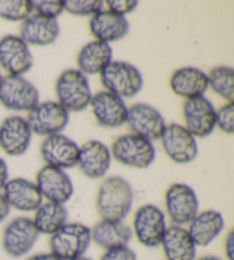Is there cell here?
Segmentation results:
<instances>
[{
  "mask_svg": "<svg viewBox=\"0 0 234 260\" xmlns=\"http://www.w3.org/2000/svg\"><path fill=\"white\" fill-rule=\"evenodd\" d=\"M32 67L30 46L19 35H6L0 39V69L12 76H23Z\"/></svg>",
  "mask_w": 234,
  "mask_h": 260,
  "instance_id": "obj_13",
  "label": "cell"
},
{
  "mask_svg": "<svg viewBox=\"0 0 234 260\" xmlns=\"http://www.w3.org/2000/svg\"><path fill=\"white\" fill-rule=\"evenodd\" d=\"M31 131L26 118L22 116H10L0 125V147L10 156H22L28 151L32 141Z\"/></svg>",
  "mask_w": 234,
  "mask_h": 260,
  "instance_id": "obj_19",
  "label": "cell"
},
{
  "mask_svg": "<svg viewBox=\"0 0 234 260\" xmlns=\"http://www.w3.org/2000/svg\"><path fill=\"white\" fill-rule=\"evenodd\" d=\"M33 11L35 14L56 19L64 12L63 0H43V2H33Z\"/></svg>",
  "mask_w": 234,
  "mask_h": 260,
  "instance_id": "obj_33",
  "label": "cell"
},
{
  "mask_svg": "<svg viewBox=\"0 0 234 260\" xmlns=\"http://www.w3.org/2000/svg\"><path fill=\"white\" fill-rule=\"evenodd\" d=\"M105 91L121 99H130L142 91L144 79L137 67L126 61L115 60L100 74Z\"/></svg>",
  "mask_w": 234,
  "mask_h": 260,
  "instance_id": "obj_4",
  "label": "cell"
},
{
  "mask_svg": "<svg viewBox=\"0 0 234 260\" xmlns=\"http://www.w3.org/2000/svg\"><path fill=\"white\" fill-rule=\"evenodd\" d=\"M10 180V172H8V165L6 160L3 157H0V192L3 191L4 187Z\"/></svg>",
  "mask_w": 234,
  "mask_h": 260,
  "instance_id": "obj_37",
  "label": "cell"
},
{
  "mask_svg": "<svg viewBox=\"0 0 234 260\" xmlns=\"http://www.w3.org/2000/svg\"><path fill=\"white\" fill-rule=\"evenodd\" d=\"M100 260H137V255L129 246H120V248L105 250Z\"/></svg>",
  "mask_w": 234,
  "mask_h": 260,
  "instance_id": "obj_35",
  "label": "cell"
},
{
  "mask_svg": "<svg viewBox=\"0 0 234 260\" xmlns=\"http://www.w3.org/2000/svg\"><path fill=\"white\" fill-rule=\"evenodd\" d=\"M113 57V49L111 45L93 40L84 45L76 57L78 70L85 76L100 75Z\"/></svg>",
  "mask_w": 234,
  "mask_h": 260,
  "instance_id": "obj_27",
  "label": "cell"
},
{
  "mask_svg": "<svg viewBox=\"0 0 234 260\" xmlns=\"http://www.w3.org/2000/svg\"><path fill=\"white\" fill-rule=\"evenodd\" d=\"M34 182L45 202L65 205L73 196V182L64 170L45 165L38 171Z\"/></svg>",
  "mask_w": 234,
  "mask_h": 260,
  "instance_id": "obj_12",
  "label": "cell"
},
{
  "mask_svg": "<svg viewBox=\"0 0 234 260\" xmlns=\"http://www.w3.org/2000/svg\"><path fill=\"white\" fill-rule=\"evenodd\" d=\"M224 254L226 260H234V232L229 231L224 240Z\"/></svg>",
  "mask_w": 234,
  "mask_h": 260,
  "instance_id": "obj_36",
  "label": "cell"
},
{
  "mask_svg": "<svg viewBox=\"0 0 234 260\" xmlns=\"http://www.w3.org/2000/svg\"><path fill=\"white\" fill-rule=\"evenodd\" d=\"M126 124L132 133L151 142L159 140L167 125L163 114L148 103H135L129 107Z\"/></svg>",
  "mask_w": 234,
  "mask_h": 260,
  "instance_id": "obj_14",
  "label": "cell"
},
{
  "mask_svg": "<svg viewBox=\"0 0 234 260\" xmlns=\"http://www.w3.org/2000/svg\"><path fill=\"white\" fill-rule=\"evenodd\" d=\"M166 260H194L197 245L185 227L168 226L160 244Z\"/></svg>",
  "mask_w": 234,
  "mask_h": 260,
  "instance_id": "obj_25",
  "label": "cell"
},
{
  "mask_svg": "<svg viewBox=\"0 0 234 260\" xmlns=\"http://www.w3.org/2000/svg\"><path fill=\"white\" fill-rule=\"evenodd\" d=\"M89 107L96 122L103 127L115 128L126 124L128 107L124 99L113 93L104 89L93 94Z\"/></svg>",
  "mask_w": 234,
  "mask_h": 260,
  "instance_id": "obj_17",
  "label": "cell"
},
{
  "mask_svg": "<svg viewBox=\"0 0 234 260\" xmlns=\"http://www.w3.org/2000/svg\"><path fill=\"white\" fill-rule=\"evenodd\" d=\"M105 4L110 12L125 17L136 10L138 6V2L136 0H107Z\"/></svg>",
  "mask_w": 234,
  "mask_h": 260,
  "instance_id": "obj_34",
  "label": "cell"
},
{
  "mask_svg": "<svg viewBox=\"0 0 234 260\" xmlns=\"http://www.w3.org/2000/svg\"><path fill=\"white\" fill-rule=\"evenodd\" d=\"M225 228L223 214L216 210L199 211L187 225V232L197 248H206L222 234Z\"/></svg>",
  "mask_w": 234,
  "mask_h": 260,
  "instance_id": "obj_22",
  "label": "cell"
},
{
  "mask_svg": "<svg viewBox=\"0 0 234 260\" xmlns=\"http://www.w3.org/2000/svg\"><path fill=\"white\" fill-rule=\"evenodd\" d=\"M79 149L80 147L74 140L60 133L45 138L40 146V154L46 165L65 171L76 167Z\"/></svg>",
  "mask_w": 234,
  "mask_h": 260,
  "instance_id": "obj_16",
  "label": "cell"
},
{
  "mask_svg": "<svg viewBox=\"0 0 234 260\" xmlns=\"http://www.w3.org/2000/svg\"><path fill=\"white\" fill-rule=\"evenodd\" d=\"M39 236L32 218L16 217L4 228L2 248L4 252L12 258H23L33 250Z\"/></svg>",
  "mask_w": 234,
  "mask_h": 260,
  "instance_id": "obj_9",
  "label": "cell"
},
{
  "mask_svg": "<svg viewBox=\"0 0 234 260\" xmlns=\"http://www.w3.org/2000/svg\"><path fill=\"white\" fill-rule=\"evenodd\" d=\"M208 87L226 102L234 100V70L232 67L218 66L208 74Z\"/></svg>",
  "mask_w": 234,
  "mask_h": 260,
  "instance_id": "obj_29",
  "label": "cell"
},
{
  "mask_svg": "<svg viewBox=\"0 0 234 260\" xmlns=\"http://www.w3.org/2000/svg\"><path fill=\"white\" fill-rule=\"evenodd\" d=\"M64 12L73 16H94L103 10L104 3L100 0H65Z\"/></svg>",
  "mask_w": 234,
  "mask_h": 260,
  "instance_id": "obj_31",
  "label": "cell"
},
{
  "mask_svg": "<svg viewBox=\"0 0 234 260\" xmlns=\"http://www.w3.org/2000/svg\"><path fill=\"white\" fill-rule=\"evenodd\" d=\"M110 148L100 140H89L80 146L76 167L85 177L92 180L104 178L111 168Z\"/></svg>",
  "mask_w": 234,
  "mask_h": 260,
  "instance_id": "obj_18",
  "label": "cell"
},
{
  "mask_svg": "<svg viewBox=\"0 0 234 260\" xmlns=\"http://www.w3.org/2000/svg\"><path fill=\"white\" fill-rule=\"evenodd\" d=\"M40 102V93L23 76H3L0 80V105L6 109L30 113Z\"/></svg>",
  "mask_w": 234,
  "mask_h": 260,
  "instance_id": "obj_8",
  "label": "cell"
},
{
  "mask_svg": "<svg viewBox=\"0 0 234 260\" xmlns=\"http://www.w3.org/2000/svg\"><path fill=\"white\" fill-rule=\"evenodd\" d=\"M11 213V208L8 206L6 200L4 199L2 192H0V225L6 220Z\"/></svg>",
  "mask_w": 234,
  "mask_h": 260,
  "instance_id": "obj_38",
  "label": "cell"
},
{
  "mask_svg": "<svg viewBox=\"0 0 234 260\" xmlns=\"http://www.w3.org/2000/svg\"><path fill=\"white\" fill-rule=\"evenodd\" d=\"M55 93L57 102L69 114L87 109L93 96L87 76L78 69H66L58 76Z\"/></svg>",
  "mask_w": 234,
  "mask_h": 260,
  "instance_id": "obj_2",
  "label": "cell"
},
{
  "mask_svg": "<svg viewBox=\"0 0 234 260\" xmlns=\"http://www.w3.org/2000/svg\"><path fill=\"white\" fill-rule=\"evenodd\" d=\"M31 0H0V17L11 22H23L33 14Z\"/></svg>",
  "mask_w": 234,
  "mask_h": 260,
  "instance_id": "obj_30",
  "label": "cell"
},
{
  "mask_svg": "<svg viewBox=\"0 0 234 260\" xmlns=\"http://www.w3.org/2000/svg\"><path fill=\"white\" fill-rule=\"evenodd\" d=\"M112 158L134 169H147L155 159V148L151 141L134 133L120 136L110 148Z\"/></svg>",
  "mask_w": 234,
  "mask_h": 260,
  "instance_id": "obj_6",
  "label": "cell"
},
{
  "mask_svg": "<svg viewBox=\"0 0 234 260\" xmlns=\"http://www.w3.org/2000/svg\"><path fill=\"white\" fill-rule=\"evenodd\" d=\"M169 86L174 94L185 100L205 96L208 89V77L204 70L196 67H183L170 76Z\"/></svg>",
  "mask_w": 234,
  "mask_h": 260,
  "instance_id": "obj_24",
  "label": "cell"
},
{
  "mask_svg": "<svg viewBox=\"0 0 234 260\" xmlns=\"http://www.w3.org/2000/svg\"><path fill=\"white\" fill-rule=\"evenodd\" d=\"M75 260H93V259H91V258H87L86 255H85V257H82V258H79V259H75Z\"/></svg>",
  "mask_w": 234,
  "mask_h": 260,
  "instance_id": "obj_41",
  "label": "cell"
},
{
  "mask_svg": "<svg viewBox=\"0 0 234 260\" xmlns=\"http://www.w3.org/2000/svg\"><path fill=\"white\" fill-rule=\"evenodd\" d=\"M130 228L139 244L146 248H157L160 246L168 228L167 217L158 205L144 204L135 211Z\"/></svg>",
  "mask_w": 234,
  "mask_h": 260,
  "instance_id": "obj_5",
  "label": "cell"
},
{
  "mask_svg": "<svg viewBox=\"0 0 234 260\" xmlns=\"http://www.w3.org/2000/svg\"><path fill=\"white\" fill-rule=\"evenodd\" d=\"M160 140L166 155L176 164L192 163L199 154L197 138L182 124L170 123L166 125Z\"/></svg>",
  "mask_w": 234,
  "mask_h": 260,
  "instance_id": "obj_11",
  "label": "cell"
},
{
  "mask_svg": "<svg viewBox=\"0 0 234 260\" xmlns=\"http://www.w3.org/2000/svg\"><path fill=\"white\" fill-rule=\"evenodd\" d=\"M69 220V211L64 204L43 202L33 212L32 221L40 235L52 236Z\"/></svg>",
  "mask_w": 234,
  "mask_h": 260,
  "instance_id": "obj_28",
  "label": "cell"
},
{
  "mask_svg": "<svg viewBox=\"0 0 234 260\" xmlns=\"http://www.w3.org/2000/svg\"><path fill=\"white\" fill-rule=\"evenodd\" d=\"M2 194L11 210L24 213L34 212L44 202L35 182L25 178L10 179Z\"/></svg>",
  "mask_w": 234,
  "mask_h": 260,
  "instance_id": "obj_20",
  "label": "cell"
},
{
  "mask_svg": "<svg viewBox=\"0 0 234 260\" xmlns=\"http://www.w3.org/2000/svg\"><path fill=\"white\" fill-rule=\"evenodd\" d=\"M216 126L225 134H233L234 131V103L226 102L216 109Z\"/></svg>",
  "mask_w": 234,
  "mask_h": 260,
  "instance_id": "obj_32",
  "label": "cell"
},
{
  "mask_svg": "<svg viewBox=\"0 0 234 260\" xmlns=\"http://www.w3.org/2000/svg\"><path fill=\"white\" fill-rule=\"evenodd\" d=\"M2 78H3V75H2V70H0V80H2Z\"/></svg>",
  "mask_w": 234,
  "mask_h": 260,
  "instance_id": "obj_42",
  "label": "cell"
},
{
  "mask_svg": "<svg viewBox=\"0 0 234 260\" xmlns=\"http://www.w3.org/2000/svg\"><path fill=\"white\" fill-rule=\"evenodd\" d=\"M69 120V113L57 101L39 102L26 117L32 133L45 138L62 133Z\"/></svg>",
  "mask_w": 234,
  "mask_h": 260,
  "instance_id": "obj_10",
  "label": "cell"
},
{
  "mask_svg": "<svg viewBox=\"0 0 234 260\" xmlns=\"http://www.w3.org/2000/svg\"><path fill=\"white\" fill-rule=\"evenodd\" d=\"M60 34L61 26L56 19L33 13L22 22L19 36L29 46H47L55 43Z\"/></svg>",
  "mask_w": 234,
  "mask_h": 260,
  "instance_id": "obj_21",
  "label": "cell"
},
{
  "mask_svg": "<svg viewBox=\"0 0 234 260\" xmlns=\"http://www.w3.org/2000/svg\"><path fill=\"white\" fill-rule=\"evenodd\" d=\"M91 244V227L83 222H66L51 236L49 252L61 260H75L85 257Z\"/></svg>",
  "mask_w": 234,
  "mask_h": 260,
  "instance_id": "obj_3",
  "label": "cell"
},
{
  "mask_svg": "<svg viewBox=\"0 0 234 260\" xmlns=\"http://www.w3.org/2000/svg\"><path fill=\"white\" fill-rule=\"evenodd\" d=\"M25 260H61L60 258H57L55 254H53L52 252H43V253H35L30 255V257L26 258Z\"/></svg>",
  "mask_w": 234,
  "mask_h": 260,
  "instance_id": "obj_39",
  "label": "cell"
},
{
  "mask_svg": "<svg viewBox=\"0 0 234 260\" xmlns=\"http://www.w3.org/2000/svg\"><path fill=\"white\" fill-rule=\"evenodd\" d=\"M89 31L95 40L111 44L124 39L129 32V22L125 16L102 10L91 17Z\"/></svg>",
  "mask_w": 234,
  "mask_h": 260,
  "instance_id": "obj_23",
  "label": "cell"
},
{
  "mask_svg": "<svg viewBox=\"0 0 234 260\" xmlns=\"http://www.w3.org/2000/svg\"><path fill=\"white\" fill-rule=\"evenodd\" d=\"M134 200V189L128 180L119 176L107 177L96 192V211L101 220L125 221L132 211Z\"/></svg>",
  "mask_w": 234,
  "mask_h": 260,
  "instance_id": "obj_1",
  "label": "cell"
},
{
  "mask_svg": "<svg viewBox=\"0 0 234 260\" xmlns=\"http://www.w3.org/2000/svg\"><path fill=\"white\" fill-rule=\"evenodd\" d=\"M91 233L92 243H95L104 251L128 246L133 239L132 228L125 221L100 220L91 228Z\"/></svg>",
  "mask_w": 234,
  "mask_h": 260,
  "instance_id": "obj_26",
  "label": "cell"
},
{
  "mask_svg": "<svg viewBox=\"0 0 234 260\" xmlns=\"http://www.w3.org/2000/svg\"><path fill=\"white\" fill-rule=\"evenodd\" d=\"M199 211V199L191 186L176 182L166 190L164 212L172 225L185 227Z\"/></svg>",
  "mask_w": 234,
  "mask_h": 260,
  "instance_id": "obj_7",
  "label": "cell"
},
{
  "mask_svg": "<svg viewBox=\"0 0 234 260\" xmlns=\"http://www.w3.org/2000/svg\"><path fill=\"white\" fill-rule=\"evenodd\" d=\"M184 126L194 138H207L216 127V109L205 96L185 100L183 105Z\"/></svg>",
  "mask_w": 234,
  "mask_h": 260,
  "instance_id": "obj_15",
  "label": "cell"
},
{
  "mask_svg": "<svg viewBox=\"0 0 234 260\" xmlns=\"http://www.w3.org/2000/svg\"><path fill=\"white\" fill-rule=\"evenodd\" d=\"M194 260H223L222 258L217 257V255H204V257H200V258H196Z\"/></svg>",
  "mask_w": 234,
  "mask_h": 260,
  "instance_id": "obj_40",
  "label": "cell"
}]
</instances>
